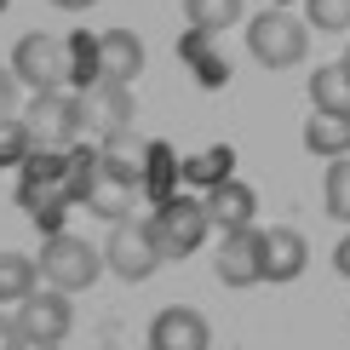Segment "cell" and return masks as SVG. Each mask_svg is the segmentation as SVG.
Instances as JSON below:
<instances>
[{
	"label": "cell",
	"instance_id": "cell-28",
	"mask_svg": "<svg viewBox=\"0 0 350 350\" xmlns=\"http://www.w3.org/2000/svg\"><path fill=\"white\" fill-rule=\"evenodd\" d=\"M52 6H64V12H86V6H98V0H52Z\"/></svg>",
	"mask_w": 350,
	"mask_h": 350
},
{
	"label": "cell",
	"instance_id": "cell-11",
	"mask_svg": "<svg viewBox=\"0 0 350 350\" xmlns=\"http://www.w3.org/2000/svg\"><path fill=\"white\" fill-rule=\"evenodd\" d=\"M207 345H213V327L189 304H172L150 322V350H207Z\"/></svg>",
	"mask_w": 350,
	"mask_h": 350
},
{
	"label": "cell",
	"instance_id": "cell-12",
	"mask_svg": "<svg viewBox=\"0 0 350 350\" xmlns=\"http://www.w3.org/2000/svg\"><path fill=\"white\" fill-rule=\"evenodd\" d=\"M304 258H310V247H304V236L293 224H270L265 230V282H299Z\"/></svg>",
	"mask_w": 350,
	"mask_h": 350
},
{
	"label": "cell",
	"instance_id": "cell-18",
	"mask_svg": "<svg viewBox=\"0 0 350 350\" xmlns=\"http://www.w3.org/2000/svg\"><path fill=\"white\" fill-rule=\"evenodd\" d=\"M184 18L196 23V35H218V29L241 23V0H184Z\"/></svg>",
	"mask_w": 350,
	"mask_h": 350
},
{
	"label": "cell",
	"instance_id": "cell-9",
	"mask_svg": "<svg viewBox=\"0 0 350 350\" xmlns=\"http://www.w3.org/2000/svg\"><path fill=\"white\" fill-rule=\"evenodd\" d=\"M81 98H86V126H98L104 138L133 133L138 98H133V86H126V81H98V86H86Z\"/></svg>",
	"mask_w": 350,
	"mask_h": 350
},
{
	"label": "cell",
	"instance_id": "cell-26",
	"mask_svg": "<svg viewBox=\"0 0 350 350\" xmlns=\"http://www.w3.org/2000/svg\"><path fill=\"white\" fill-rule=\"evenodd\" d=\"M230 81V64L224 57H201V86H224Z\"/></svg>",
	"mask_w": 350,
	"mask_h": 350
},
{
	"label": "cell",
	"instance_id": "cell-13",
	"mask_svg": "<svg viewBox=\"0 0 350 350\" xmlns=\"http://www.w3.org/2000/svg\"><path fill=\"white\" fill-rule=\"evenodd\" d=\"M98 64H104V81L133 86L144 75V40L133 29H104V35H98Z\"/></svg>",
	"mask_w": 350,
	"mask_h": 350
},
{
	"label": "cell",
	"instance_id": "cell-1",
	"mask_svg": "<svg viewBox=\"0 0 350 350\" xmlns=\"http://www.w3.org/2000/svg\"><path fill=\"white\" fill-rule=\"evenodd\" d=\"M247 52L258 57L265 69H293L304 64V52H310V29H304L293 12H258L253 23H247Z\"/></svg>",
	"mask_w": 350,
	"mask_h": 350
},
{
	"label": "cell",
	"instance_id": "cell-25",
	"mask_svg": "<svg viewBox=\"0 0 350 350\" xmlns=\"http://www.w3.org/2000/svg\"><path fill=\"white\" fill-rule=\"evenodd\" d=\"M12 109H18V75H12V69H0V121H6Z\"/></svg>",
	"mask_w": 350,
	"mask_h": 350
},
{
	"label": "cell",
	"instance_id": "cell-16",
	"mask_svg": "<svg viewBox=\"0 0 350 350\" xmlns=\"http://www.w3.org/2000/svg\"><path fill=\"white\" fill-rule=\"evenodd\" d=\"M310 104L327 115H350V69L345 64H322L310 75Z\"/></svg>",
	"mask_w": 350,
	"mask_h": 350
},
{
	"label": "cell",
	"instance_id": "cell-20",
	"mask_svg": "<svg viewBox=\"0 0 350 350\" xmlns=\"http://www.w3.org/2000/svg\"><path fill=\"white\" fill-rule=\"evenodd\" d=\"M35 150L40 144H35V133H29V121L6 115V121H0V167H23Z\"/></svg>",
	"mask_w": 350,
	"mask_h": 350
},
{
	"label": "cell",
	"instance_id": "cell-8",
	"mask_svg": "<svg viewBox=\"0 0 350 350\" xmlns=\"http://www.w3.org/2000/svg\"><path fill=\"white\" fill-rule=\"evenodd\" d=\"M18 327L29 333V345H64L69 327H75L69 293H64V287H52V293H29L18 304Z\"/></svg>",
	"mask_w": 350,
	"mask_h": 350
},
{
	"label": "cell",
	"instance_id": "cell-6",
	"mask_svg": "<svg viewBox=\"0 0 350 350\" xmlns=\"http://www.w3.org/2000/svg\"><path fill=\"white\" fill-rule=\"evenodd\" d=\"M12 75H18L29 92H52V86L69 81V40L57 35H23L18 46H12Z\"/></svg>",
	"mask_w": 350,
	"mask_h": 350
},
{
	"label": "cell",
	"instance_id": "cell-23",
	"mask_svg": "<svg viewBox=\"0 0 350 350\" xmlns=\"http://www.w3.org/2000/svg\"><path fill=\"white\" fill-rule=\"evenodd\" d=\"M189 178H207V189H213V184H224V178H230V150L218 144V150H207L201 161H189Z\"/></svg>",
	"mask_w": 350,
	"mask_h": 350
},
{
	"label": "cell",
	"instance_id": "cell-15",
	"mask_svg": "<svg viewBox=\"0 0 350 350\" xmlns=\"http://www.w3.org/2000/svg\"><path fill=\"white\" fill-rule=\"evenodd\" d=\"M304 150L310 155H350V115H327V109H316L310 121H304Z\"/></svg>",
	"mask_w": 350,
	"mask_h": 350
},
{
	"label": "cell",
	"instance_id": "cell-30",
	"mask_svg": "<svg viewBox=\"0 0 350 350\" xmlns=\"http://www.w3.org/2000/svg\"><path fill=\"white\" fill-rule=\"evenodd\" d=\"M35 350H57V345H35Z\"/></svg>",
	"mask_w": 350,
	"mask_h": 350
},
{
	"label": "cell",
	"instance_id": "cell-2",
	"mask_svg": "<svg viewBox=\"0 0 350 350\" xmlns=\"http://www.w3.org/2000/svg\"><path fill=\"white\" fill-rule=\"evenodd\" d=\"M40 275H46L52 287H64V293H86V287L104 275V253H98L92 241L69 236V230H52L46 247H40Z\"/></svg>",
	"mask_w": 350,
	"mask_h": 350
},
{
	"label": "cell",
	"instance_id": "cell-17",
	"mask_svg": "<svg viewBox=\"0 0 350 350\" xmlns=\"http://www.w3.org/2000/svg\"><path fill=\"white\" fill-rule=\"evenodd\" d=\"M35 270H40V258L0 253V304H23L29 293H35Z\"/></svg>",
	"mask_w": 350,
	"mask_h": 350
},
{
	"label": "cell",
	"instance_id": "cell-3",
	"mask_svg": "<svg viewBox=\"0 0 350 350\" xmlns=\"http://www.w3.org/2000/svg\"><path fill=\"white\" fill-rule=\"evenodd\" d=\"M207 230H213V218H207V201H189V196H167L161 207H155L150 218V236L155 247H161V258H189L201 241H207Z\"/></svg>",
	"mask_w": 350,
	"mask_h": 350
},
{
	"label": "cell",
	"instance_id": "cell-14",
	"mask_svg": "<svg viewBox=\"0 0 350 350\" xmlns=\"http://www.w3.org/2000/svg\"><path fill=\"white\" fill-rule=\"evenodd\" d=\"M201 201H207V218H213L218 230H241V224H253V213H258V196H253V189H247L241 178L213 184Z\"/></svg>",
	"mask_w": 350,
	"mask_h": 350
},
{
	"label": "cell",
	"instance_id": "cell-24",
	"mask_svg": "<svg viewBox=\"0 0 350 350\" xmlns=\"http://www.w3.org/2000/svg\"><path fill=\"white\" fill-rule=\"evenodd\" d=\"M0 350H35V345H29V333L18 327V316H0Z\"/></svg>",
	"mask_w": 350,
	"mask_h": 350
},
{
	"label": "cell",
	"instance_id": "cell-22",
	"mask_svg": "<svg viewBox=\"0 0 350 350\" xmlns=\"http://www.w3.org/2000/svg\"><path fill=\"white\" fill-rule=\"evenodd\" d=\"M304 18L322 35H339V29H350V0H304Z\"/></svg>",
	"mask_w": 350,
	"mask_h": 350
},
{
	"label": "cell",
	"instance_id": "cell-5",
	"mask_svg": "<svg viewBox=\"0 0 350 350\" xmlns=\"http://www.w3.org/2000/svg\"><path fill=\"white\" fill-rule=\"evenodd\" d=\"M104 265L121 275V282H150L167 258H161V247H155L150 224H138V218H115V230L104 241Z\"/></svg>",
	"mask_w": 350,
	"mask_h": 350
},
{
	"label": "cell",
	"instance_id": "cell-29",
	"mask_svg": "<svg viewBox=\"0 0 350 350\" xmlns=\"http://www.w3.org/2000/svg\"><path fill=\"white\" fill-rule=\"evenodd\" d=\"M339 64H345V69H350V46H345V57H339Z\"/></svg>",
	"mask_w": 350,
	"mask_h": 350
},
{
	"label": "cell",
	"instance_id": "cell-7",
	"mask_svg": "<svg viewBox=\"0 0 350 350\" xmlns=\"http://www.w3.org/2000/svg\"><path fill=\"white\" fill-rule=\"evenodd\" d=\"M224 287H253L265 282V230L241 224V230H218V258H213Z\"/></svg>",
	"mask_w": 350,
	"mask_h": 350
},
{
	"label": "cell",
	"instance_id": "cell-21",
	"mask_svg": "<svg viewBox=\"0 0 350 350\" xmlns=\"http://www.w3.org/2000/svg\"><path fill=\"white\" fill-rule=\"evenodd\" d=\"M322 196H327V213L339 218V224H350V161H345V155L327 167V189H322Z\"/></svg>",
	"mask_w": 350,
	"mask_h": 350
},
{
	"label": "cell",
	"instance_id": "cell-31",
	"mask_svg": "<svg viewBox=\"0 0 350 350\" xmlns=\"http://www.w3.org/2000/svg\"><path fill=\"white\" fill-rule=\"evenodd\" d=\"M0 12H6V0H0Z\"/></svg>",
	"mask_w": 350,
	"mask_h": 350
},
{
	"label": "cell",
	"instance_id": "cell-4",
	"mask_svg": "<svg viewBox=\"0 0 350 350\" xmlns=\"http://www.w3.org/2000/svg\"><path fill=\"white\" fill-rule=\"evenodd\" d=\"M29 133H35L40 150H69V144L81 138L86 126V98L81 92H64V86H52V92H35V104H29Z\"/></svg>",
	"mask_w": 350,
	"mask_h": 350
},
{
	"label": "cell",
	"instance_id": "cell-19",
	"mask_svg": "<svg viewBox=\"0 0 350 350\" xmlns=\"http://www.w3.org/2000/svg\"><path fill=\"white\" fill-rule=\"evenodd\" d=\"M69 81H75L81 92L104 81V64H98V40L92 35H69Z\"/></svg>",
	"mask_w": 350,
	"mask_h": 350
},
{
	"label": "cell",
	"instance_id": "cell-27",
	"mask_svg": "<svg viewBox=\"0 0 350 350\" xmlns=\"http://www.w3.org/2000/svg\"><path fill=\"white\" fill-rule=\"evenodd\" d=\"M333 270H339V275H350V236L333 247Z\"/></svg>",
	"mask_w": 350,
	"mask_h": 350
},
{
	"label": "cell",
	"instance_id": "cell-10",
	"mask_svg": "<svg viewBox=\"0 0 350 350\" xmlns=\"http://www.w3.org/2000/svg\"><path fill=\"white\" fill-rule=\"evenodd\" d=\"M150 155H155V144H144V138H133V133L104 138V150H98L104 184H115V189H138V184H144V167H150Z\"/></svg>",
	"mask_w": 350,
	"mask_h": 350
}]
</instances>
